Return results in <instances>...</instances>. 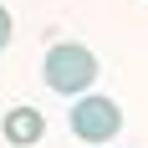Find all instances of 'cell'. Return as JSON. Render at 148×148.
I'll return each mask as SVG.
<instances>
[{"mask_svg": "<svg viewBox=\"0 0 148 148\" xmlns=\"http://www.w3.org/2000/svg\"><path fill=\"white\" fill-rule=\"evenodd\" d=\"M10 36H15V26H10V10H5V5H0V51H5V46H10Z\"/></svg>", "mask_w": 148, "mask_h": 148, "instance_id": "4", "label": "cell"}, {"mask_svg": "<svg viewBox=\"0 0 148 148\" xmlns=\"http://www.w3.org/2000/svg\"><path fill=\"white\" fill-rule=\"evenodd\" d=\"M66 123H72V138H82V143H112V138L123 133V107L112 102V97L82 92L77 107L66 112Z\"/></svg>", "mask_w": 148, "mask_h": 148, "instance_id": "2", "label": "cell"}, {"mask_svg": "<svg viewBox=\"0 0 148 148\" xmlns=\"http://www.w3.org/2000/svg\"><path fill=\"white\" fill-rule=\"evenodd\" d=\"M41 72H46V87L51 92L82 97V92H92V82H97V56H92V46H82V41H56L46 51Z\"/></svg>", "mask_w": 148, "mask_h": 148, "instance_id": "1", "label": "cell"}, {"mask_svg": "<svg viewBox=\"0 0 148 148\" xmlns=\"http://www.w3.org/2000/svg\"><path fill=\"white\" fill-rule=\"evenodd\" d=\"M46 138V118L36 112V107H10L5 112V143H15V148H31V143H41Z\"/></svg>", "mask_w": 148, "mask_h": 148, "instance_id": "3", "label": "cell"}]
</instances>
